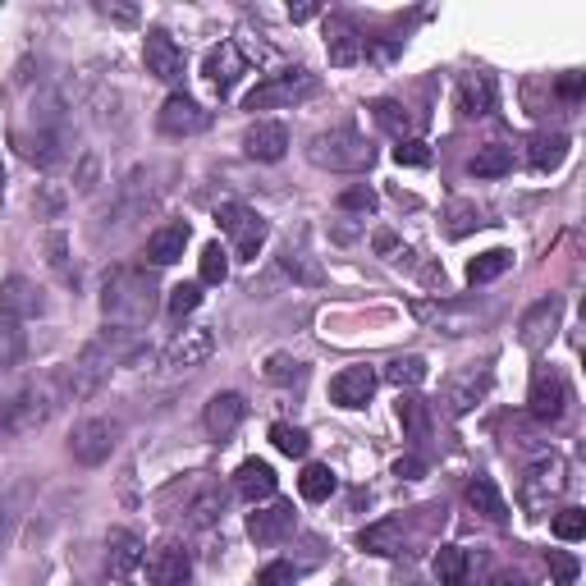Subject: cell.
Returning <instances> with one entry per match:
<instances>
[{
	"label": "cell",
	"mask_w": 586,
	"mask_h": 586,
	"mask_svg": "<svg viewBox=\"0 0 586 586\" xmlns=\"http://www.w3.org/2000/svg\"><path fill=\"white\" fill-rule=\"evenodd\" d=\"M559 92H564V97H577V92H582V74H568L564 83H559Z\"/></svg>",
	"instance_id": "cell-56"
},
{
	"label": "cell",
	"mask_w": 586,
	"mask_h": 586,
	"mask_svg": "<svg viewBox=\"0 0 586 586\" xmlns=\"http://www.w3.org/2000/svg\"><path fill=\"white\" fill-rule=\"evenodd\" d=\"M394 161L399 165H431V147H426L422 138H403L399 147H394Z\"/></svg>",
	"instance_id": "cell-48"
},
{
	"label": "cell",
	"mask_w": 586,
	"mask_h": 586,
	"mask_svg": "<svg viewBox=\"0 0 586 586\" xmlns=\"http://www.w3.org/2000/svg\"><path fill=\"white\" fill-rule=\"evenodd\" d=\"M545 564H550L554 586H573V582H577V559H573V554L550 550V554H545Z\"/></svg>",
	"instance_id": "cell-46"
},
{
	"label": "cell",
	"mask_w": 586,
	"mask_h": 586,
	"mask_svg": "<svg viewBox=\"0 0 586 586\" xmlns=\"http://www.w3.org/2000/svg\"><path fill=\"white\" fill-rule=\"evenodd\" d=\"M477 225H481V211L472 207V202H454V207H449V239H463V234H472Z\"/></svg>",
	"instance_id": "cell-44"
},
{
	"label": "cell",
	"mask_w": 586,
	"mask_h": 586,
	"mask_svg": "<svg viewBox=\"0 0 586 586\" xmlns=\"http://www.w3.org/2000/svg\"><path fill=\"white\" fill-rule=\"evenodd\" d=\"M142 559H147V550H142V541L133 532L115 527V532L106 536V568H110V577H133Z\"/></svg>",
	"instance_id": "cell-22"
},
{
	"label": "cell",
	"mask_w": 586,
	"mask_h": 586,
	"mask_svg": "<svg viewBox=\"0 0 586 586\" xmlns=\"http://www.w3.org/2000/svg\"><path fill=\"white\" fill-rule=\"evenodd\" d=\"M358 545L367 554H380V559H394V554H403V527L394 518L385 522H371V527H362L358 532Z\"/></svg>",
	"instance_id": "cell-26"
},
{
	"label": "cell",
	"mask_w": 586,
	"mask_h": 586,
	"mask_svg": "<svg viewBox=\"0 0 586 586\" xmlns=\"http://www.w3.org/2000/svg\"><path fill=\"white\" fill-rule=\"evenodd\" d=\"M60 399H65V394L55 390V380H37V385H23L19 394L0 399V426H5V431H14V435L37 431V426L51 422V413L60 408Z\"/></svg>",
	"instance_id": "cell-2"
},
{
	"label": "cell",
	"mask_w": 586,
	"mask_h": 586,
	"mask_svg": "<svg viewBox=\"0 0 586 586\" xmlns=\"http://www.w3.org/2000/svg\"><path fill=\"white\" fill-rule=\"evenodd\" d=\"M467 170L477 174V179H504V174L513 170V152L509 147H500V142H490V147H481V152L472 156Z\"/></svg>",
	"instance_id": "cell-33"
},
{
	"label": "cell",
	"mask_w": 586,
	"mask_h": 586,
	"mask_svg": "<svg viewBox=\"0 0 586 586\" xmlns=\"http://www.w3.org/2000/svg\"><path fill=\"white\" fill-rule=\"evenodd\" d=\"M316 92V78L307 69H284V74H271L261 78L257 87L248 92L243 110H275V106H293V101H303Z\"/></svg>",
	"instance_id": "cell-5"
},
{
	"label": "cell",
	"mask_w": 586,
	"mask_h": 586,
	"mask_svg": "<svg viewBox=\"0 0 586 586\" xmlns=\"http://www.w3.org/2000/svg\"><path fill=\"white\" fill-rule=\"evenodd\" d=\"M399 422L408 431V440H426V431H431V413H426V403L413 399V394L399 399Z\"/></svg>",
	"instance_id": "cell-37"
},
{
	"label": "cell",
	"mask_w": 586,
	"mask_h": 586,
	"mask_svg": "<svg viewBox=\"0 0 586 586\" xmlns=\"http://www.w3.org/2000/svg\"><path fill=\"white\" fill-rule=\"evenodd\" d=\"M225 275H229V252L220 243H207L202 248V280L197 284H225Z\"/></svg>",
	"instance_id": "cell-41"
},
{
	"label": "cell",
	"mask_w": 586,
	"mask_h": 586,
	"mask_svg": "<svg viewBox=\"0 0 586 586\" xmlns=\"http://www.w3.org/2000/svg\"><path fill=\"white\" fill-rule=\"evenodd\" d=\"M19 156L33 161L37 170H55V165L69 161V138L65 129H37V133H19Z\"/></svg>",
	"instance_id": "cell-13"
},
{
	"label": "cell",
	"mask_w": 586,
	"mask_h": 586,
	"mask_svg": "<svg viewBox=\"0 0 586 586\" xmlns=\"http://www.w3.org/2000/svg\"><path fill=\"white\" fill-rule=\"evenodd\" d=\"M188 239H193V229H188L184 220H170V225H161L152 239H147V257H152L156 266H174V261L184 257Z\"/></svg>",
	"instance_id": "cell-25"
},
{
	"label": "cell",
	"mask_w": 586,
	"mask_h": 586,
	"mask_svg": "<svg viewBox=\"0 0 586 586\" xmlns=\"http://www.w3.org/2000/svg\"><path fill=\"white\" fill-rule=\"evenodd\" d=\"M220 229H225L229 239H234V252H239L243 261H252L261 252V243H266V220L257 216L252 207H243V202H225V207L216 211Z\"/></svg>",
	"instance_id": "cell-6"
},
{
	"label": "cell",
	"mask_w": 586,
	"mask_h": 586,
	"mask_svg": "<svg viewBox=\"0 0 586 586\" xmlns=\"http://www.w3.org/2000/svg\"><path fill=\"white\" fill-rule=\"evenodd\" d=\"M23 353H28V335L19 330V321H10V316H0V371H10L23 362Z\"/></svg>",
	"instance_id": "cell-35"
},
{
	"label": "cell",
	"mask_w": 586,
	"mask_h": 586,
	"mask_svg": "<svg viewBox=\"0 0 586 586\" xmlns=\"http://www.w3.org/2000/svg\"><path fill=\"white\" fill-rule=\"evenodd\" d=\"M284 271H289L293 280H303V284H321V280H326V275L316 271L307 257H298V252H284Z\"/></svg>",
	"instance_id": "cell-50"
},
{
	"label": "cell",
	"mask_w": 586,
	"mask_h": 586,
	"mask_svg": "<svg viewBox=\"0 0 586 586\" xmlns=\"http://www.w3.org/2000/svg\"><path fill=\"white\" fill-rule=\"evenodd\" d=\"M568 490V463L559 454H541L532 467H527V477H522V509L527 513H545L550 500H559Z\"/></svg>",
	"instance_id": "cell-4"
},
{
	"label": "cell",
	"mask_w": 586,
	"mask_h": 586,
	"mask_svg": "<svg viewBox=\"0 0 586 586\" xmlns=\"http://www.w3.org/2000/svg\"><path fill=\"white\" fill-rule=\"evenodd\" d=\"M303 376H307V367L298 358H289V353H275V358L266 362V380H271V385H303Z\"/></svg>",
	"instance_id": "cell-40"
},
{
	"label": "cell",
	"mask_w": 586,
	"mask_h": 586,
	"mask_svg": "<svg viewBox=\"0 0 586 586\" xmlns=\"http://www.w3.org/2000/svg\"><path fill=\"white\" fill-rule=\"evenodd\" d=\"M0 197H5V170H0Z\"/></svg>",
	"instance_id": "cell-58"
},
{
	"label": "cell",
	"mask_w": 586,
	"mask_h": 586,
	"mask_svg": "<svg viewBox=\"0 0 586 586\" xmlns=\"http://www.w3.org/2000/svg\"><path fill=\"white\" fill-rule=\"evenodd\" d=\"M293 527H298V513H293V504H284V500H275V504H266V509L248 513V536L257 545H280Z\"/></svg>",
	"instance_id": "cell-15"
},
{
	"label": "cell",
	"mask_w": 586,
	"mask_h": 586,
	"mask_svg": "<svg viewBox=\"0 0 586 586\" xmlns=\"http://www.w3.org/2000/svg\"><path fill=\"white\" fill-rule=\"evenodd\" d=\"M65 202H69V193H65V188H55V184H42V193L33 197L37 216H60V211H65Z\"/></svg>",
	"instance_id": "cell-47"
},
{
	"label": "cell",
	"mask_w": 586,
	"mask_h": 586,
	"mask_svg": "<svg viewBox=\"0 0 586 586\" xmlns=\"http://www.w3.org/2000/svg\"><path fill=\"white\" fill-rule=\"evenodd\" d=\"M371 110H376V124H380V129H390L399 142L408 138V129H413V120H408V110H403L399 101H390V97H385V101H376V106H371Z\"/></svg>",
	"instance_id": "cell-39"
},
{
	"label": "cell",
	"mask_w": 586,
	"mask_h": 586,
	"mask_svg": "<svg viewBox=\"0 0 586 586\" xmlns=\"http://www.w3.org/2000/svg\"><path fill=\"white\" fill-rule=\"evenodd\" d=\"M101 312L110 326L138 330L152 321L156 312V280L142 266H115L101 284Z\"/></svg>",
	"instance_id": "cell-1"
},
{
	"label": "cell",
	"mask_w": 586,
	"mask_h": 586,
	"mask_svg": "<svg viewBox=\"0 0 586 586\" xmlns=\"http://www.w3.org/2000/svg\"><path fill=\"white\" fill-rule=\"evenodd\" d=\"M298 495H303L307 504H326L330 495H335V472H330L326 463H307L303 477H298Z\"/></svg>",
	"instance_id": "cell-31"
},
{
	"label": "cell",
	"mask_w": 586,
	"mask_h": 586,
	"mask_svg": "<svg viewBox=\"0 0 586 586\" xmlns=\"http://www.w3.org/2000/svg\"><path fill=\"white\" fill-rule=\"evenodd\" d=\"M509 266H513V252L509 248H490V252H481V257L467 261V280H472V284H490V280H500Z\"/></svg>",
	"instance_id": "cell-32"
},
{
	"label": "cell",
	"mask_w": 586,
	"mask_h": 586,
	"mask_svg": "<svg viewBox=\"0 0 586 586\" xmlns=\"http://www.w3.org/2000/svg\"><path fill=\"white\" fill-rule=\"evenodd\" d=\"M142 60H147V74L161 78V83H179L184 78V51L174 46V37L165 28H152L142 37Z\"/></svg>",
	"instance_id": "cell-11"
},
{
	"label": "cell",
	"mask_w": 586,
	"mask_h": 586,
	"mask_svg": "<svg viewBox=\"0 0 586 586\" xmlns=\"http://www.w3.org/2000/svg\"><path fill=\"white\" fill-rule=\"evenodd\" d=\"M156 124H161V133H170V138H188V133H202L211 124V115L202 106H197L193 97H184V92H170L161 106V115H156Z\"/></svg>",
	"instance_id": "cell-12"
},
{
	"label": "cell",
	"mask_w": 586,
	"mask_h": 586,
	"mask_svg": "<svg viewBox=\"0 0 586 586\" xmlns=\"http://www.w3.org/2000/svg\"><path fill=\"white\" fill-rule=\"evenodd\" d=\"M243 152H248L252 161H280V156L289 152V129H284L280 120H257L248 129V138H243Z\"/></svg>",
	"instance_id": "cell-20"
},
{
	"label": "cell",
	"mask_w": 586,
	"mask_h": 586,
	"mask_svg": "<svg viewBox=\"0 0 586 586\" xmlns=\"http://www.w3.org/2000/svg\"><path fill=\"white\" fill-rule=\"evenodd\" d=\"M385 380H390V385H399V390H408V385H422L426 380V358H394L390 367H385Z\"/></svg>",
	"instance_id": "cell-38"
},
{
	"label": "cell",
	"mask_w": 586,
	"mask_h": 586,
	"mask_svg": "<svg viewBox=\"0 0 586 586\" xmlns=\"http://www.w3.org/2000/svg\"><path fill=\"white\" fill-rule=\"evenodd\" d=\"M376 252H385V257H390V252H399V239H394V234H385V229H380V234H376Z\"/></svg>",
	"instance_id": "cell-55"
},
{
	"label": "cell",
	"mask_w": 586,
	"mask_h": 586,
	"mask_svg": "<svg viewBox=\"0 0 586 586\" xmlns=\"http://www.w3.org/2000/svg\"><path fill=\"white\" fill-rule=\"evenodd\" d=\"M458 110H463L467 120H481L495 110V83L490 74H463L458 78Z\"/></svg>",
	"instance_id": "cell-24"
},
{
	"label": "cell",
	"mask_w": 586,
	"mask_h": 586,
	"mask_svg": "<svg viewBox=\"0 0 586 586\" xmlns=\"http://www.w3.org/2000/svg\"><path fill=\"white\" fill-rule=\"evenodd\" d=\"M293 14V23H307V19H316V5H298V10H289Z\"/></svg>",
	"instance_id": "cell-57"
},
{
	"label": "cell",
	"mask_w": 586,
	"mask_h": 586,
	"mask_svg": "<svg viewBox=\"0 0 586 586\" xmlns=\"http://www.w3.org/2000/svg\"><path fill=\"white\" fill-rule=\"evenodd\" d=\"M298 582V568L293 564H266L257 573V586H293Z\"/></svg>",
	"instance_id": "cell-51"
},
{
	"label": "cell",
	"mask_w": 586,
	"mask_h": 586,
	"mask_svg": "<svg viewBox=\"0 0 586 586\" xmlns=\"http://www.w3.org/2000/svg\"><path fill=\"white\" fill-rule=\"evenodd\" d=\"M554 536H559V541H582L586 536V509L568 504V509L554 513Z\"/></svg>",
	"instance_id": "cell-42"
},
{
	"label": "cell",
	"mask_w": 586,
	"mask_h": 586,
	"mask_svg": "<svg viewBox=\"0 0 586 586\" xmlns=\"http://www.w3.org/2000/svg\"><path fill=\"white\" fill-rule=\"evenodd\" d=\"M490 586H527V577L522 573H495L490 577Z\"/></svg>",
	"instance_id": "cell-54"
},
{
	"label": "cell",
	"mask_w": 586,
	"mask_h": 586,
	"mask_svg": "<svg viewBox=\"0 0 586 586\" xmlns=\"http://www.w3.org/2000/svg\"><path fill=\"white\" fill-rule=\"evenodd\" d=\"M202 307V284H174L170 289V316H188Z\"/></svg>",
	"instance_id": "cell-45"
},
{
	"label": "cell",
	"mask_w": 586,
	"mask_h": 586,
	"mask_svg": "<svg viewBox=\"0 0 586 586\" xmlns=\"http://www.w3.org/2000/svg\"><path fill=\"white\" fill-rule=\"evenodd\" d=\"M211 353H216V335H211V326H188V330H179V335L165 344V367L170 371H197Z\"/></svg>",
	"instance_id": "cell-9"
},
{
	"label": "cell",
	"mask_w": 586,
	"mask_h": 586,
	"mask_svg": "<svg viewBox=\"0 0 586 586\" xmlns=\"http://www.w3.org/2000/svg\"><path fill=\"white\" fill-rule=\"evenodd\" d=\"M243 417H248V403H243V394H216V399L207 403V431L216 435V440H225V435H234L243 426Z\"/></svg>",
	"instance_id": "cell-23"
},
{
	"label": "cell",
	"mask_w": 586,
	"mask_h": 586,
	"mask_svg": "<svg viewBox=\"0 0 586 586\" xmlns=\"http://www.w3.org/2000/svg\"><path fill=\"white\" fill-rule=\"evenodd\" d=\"M97 179H101V161H97V152H83V156H78V165H74V193H78V197L97 193Z\"/></svg>",
	"instance_id": "cell-43"
},
{
	"label": "cell",
	"mask_w": 586,
	"mask_h": 586,
	"mask_svg": "<svg viewBox=\"0 0 586 586\" xmlns=\"http://www.w3.org/2000/svg\"><path fill=\"white\" fill-rule=\"evenodd\" d=\"M371 394H376V371L371 367H344L330 380V399L339 408H367Z\"/></svg>",
	"instance_id": "cell-17"
},
{
	"label": "cell",
	"mask_w": 586,
	"mask_h": 586,
	"mask_svg": "<svg viewBox=\"0 0 586 586\" xmlns=\"http://www.w3.org/2000/svg\"><path fill=\"white\" fill-rule=\"evenodd\" d=\"M339 207H344V211H362V216H367V211H376V193H371L367 184L344 188V193H339Z\"/></svg>",
	"instance_id": "cell-49"
},
{
	"label": "cell",
	"mask_w": 586,
	"mask_h": 586,
	"mask_svg": "<svg viewBox=\"0 0 586 586\" xmlns=\"http://www.w3.org/2000/svg\"><path fill=\"white\" fill-rule=\"evenodd\" d=\"M142 564H147V582L152 586H188V577H193V559H188V550L179 541H161Z\"/></svg>",
	"instance_id": "cell-10"
},
{
	"label": "cell",
	"mask_w": 586,
	"mask_h": 586,
	"mask_svg": "<svg viewBox=\"0 0 586 586\" xmlns=\"http://www.w3.org/2000/svg\"><path fill=\"white\" fill-rule=\"evenodd\" d=\"M271 445L280 449L284 458H307V449H312V440H307V431H303V426L275 422V426H271Z\"/></svg>",
	"instance_id": "cell-36"
},
{
	"label": "cell",
	"mask_w": 586,
	"mask_h": 586,
	"mask_svg": "<svg viewBox=\"0 0 586 586\" xmlns=\"http://www.w3.org/2000/svg\"><path fill=\"white\" fill-rule=\"evenodd\" d=\"M435 577H440V586L467 582V550L463 545H440V550H435Z\"/></svg>",
	"instance_id": "cell-34"
},
{
	"label": "cell",
	"mask_w": 586,
	"mask_h": 586,
	"mask_svg": "<svg viewBox=\"0 0 586 586\" xmlns=\"http://www.w3.org/2000/svg\"><path fill=\"white\" fill-rule=\"evenodd\" d=\"M559 316H564V298L559 293H550V298H541V303L532 307V312L522 316V344L527 348H545L554 339V330H559Z\"/></svg>",
	"instance_id": "cell-16"
},
{
	"label": "cell",
	"mask_w": 586,
	"mask_h": 586,
	"mask_svg": "<svg viewBox=\"0 0 586 586\" xmlns=\"http://www.w3.org/2000/svg\"><path fill=\"white\" fill-rule=\"evenodd\" d=\"M46 312V298L33 280H23V275H10V280L0 284V316H10V321H33V316Z\"/></svg>",
	"instance_id": "cell-14"
},
{
	"label": "cell",
	"mask_w": 586,
	"mask_h": 586,
	"mask_svg": "<svg viewBox=\"0 0 586 586\" xmlns=\"http://www.w3.org/2000/svg\"><path fill=\"white\" fill-rule=\"evenodd\" d=\"M527 161H532V170H541V174L559 170V165L568 161V138L564 133H536L532 147H527Z\"/></svg>",
	"instance_id": "cell-29"
},
{
	"label": "cell",
	"mask_w": 586,
	"mask_h": 586,
	"mask_svg": "<svg viewBox=\"0 0 586 586\" xmlns=\"http://www.w3.org/2000/svg\"><path fill=\"white\" fill-rule=\"evenodd\" d=\"M275 486H280V481H275V467L261 463V458H248V463L234 472V495H239V500H248V504L271 500Z\"/></svg>",
	"instance_id": "cell-21"
},
{
	"label": "cell",
	"mask_w": 586,
	"mask_h": 586,
	"mask_svg": "<svg viewBox=\"0 0 586 586\" xmlns=\"http://www.w3.org/2000/svg\"><path fill=\"white\" fill-rule=\"evenodd\" d=\"M46 261H51L60 275H69V243H65V234H46Z\"/></svg>",
	"instance_id": "cell-52"
},
{
	"label": "cell",
	"mask_w": 586,
	"mask_h": 586,
	"mask_svg": "<svg viewBox=\"0 0 586 586\" xmlns=\"http://www.w3.org/2000/svg\"><path fill=\"white\" fill-rule=\"evenodd\" d=\"M115 435H120V426L110 422V417H87L69 435V454L83 467H101L110 458V449H115Z\"/></svg>",
	"instance_id": "cell-7"
},
{
	"label": "cell",
	"mask_w": 586,
	"mask_h": 586,
	"mask_svg": "<svg viewBox=\"0 0 586 586\" xmlns=\"http://www.w3.org/2000/svg\"><path fill=\"white\" fill-rule=\"evenodd\" d=\"M248 69V60H243V51L234 42H220V46H211L207 51V65H202V74L211 78V87H216L220 97H225L229 87L239 83V74Z\"/></svg>",
	"instance_id": "cell-18"
},
{
	"label": "cell",
	"mask_w": 586,
	"mask_h": 586,
	"mask_svg": "<svg viewBox=\"0 0 586 586\" xmlns=\"http://www.w3.org/2000/svg\"><path fill=\"white\" fill-rule=\"evenodd\" d=\"M326 51H330V65L348 69V65H358V60H362V51H367V37H362L348 19H330L326 23Z\"/></svg>",
	"instance_id": "cell-19"
},
{
	"label": "cell",
	"mask_w": 586,
	"mask_h": 586,
	"mask_svg": "<svg viewBox=\"0 0 586 586\" xmlns=\"http://www.w3.org/2000/svg\"><path fill=\"white\" fill-rule=\"evenodd\" d=\"M467 504L481 513L486 522H504L509 518V504H504V495H500V486L490 477H472L467 481Z\"/></svg>",
	"instance_id": "cell-28"
},
{
	"label": "cell",
	"mask_w": 586,
	"mask_h": 586,
	"mask_svg": "<svg viewBox=\"0 0 586 586\" xmlns=\"http://www.w3.org/2000/svg\"><path fill=\"white\" fill-rule=\"evenodd\" d=\"M225 504H229V500H225V490L207 481V486H197V495L188 500L184 518L193 522V527H216V522L225 518Z\"/></svg>",
	"instance_id": "cell-27"
},
{
	"label": "cell",
	"mask_w": 586,
	"mask_h": 586,
	"mask_svg": "<svg viewBox=\"0 0 586 586\" xmlns=\"http://www.w3.org/2000/svg\"><path fill=\"white\" fill-rule=\"evenodd\" d=\"M527 408H532V417L541 426H554L568 413V380L554 367H541L532 376V399H527Z\"/></svg>",
	"instance_id": "cell-8"
},
{
	"label": "cell",
	"mask_w": 586,
	"mask_h": 586,
	"mask_svg": "<svg viewBox=\"0 0 586 586\" xmlns=\"http://www.w3.org/2000/svg\"><path fill=\"white\" fill-rule=\"evenodd\" d=\"M486 394H490V371H467L454 390H449V413H454V417L472 413Z\"/></svg>",
	"instance_id": "cell-30"
},
{
	"label": "cell",
	"mask_w": 586,
	"mask_h": 586,
	"mask_svg": "<svg viewBox=\"0 0 586 586\" xmlns=\"http://www.w3.org/2000/svg\"><path fill=\"white\" fill-rule=\"evenodd\" d=\"M422 472H426L422 458H399V463H394V477H403V481H417Z\"/></svg>",
	"instance_id": "cell-53"
},
{
	"label": "cell",
	"mask_w": 586,
	"mask_h": 586,
	"mask_svg": "<svg viewBox=\"0 0 586 586\" xmlns=\"http://www.w3.org/2000/svg\"><path fill=\"white\" fill-rule=\"evenodd\" d=\"M312 161L321 170H367L376 161V152H371V142L353 124H339V129L312 138Z\"/></svg>",
	"instance_id": "cell-3"
}]
</instances>
